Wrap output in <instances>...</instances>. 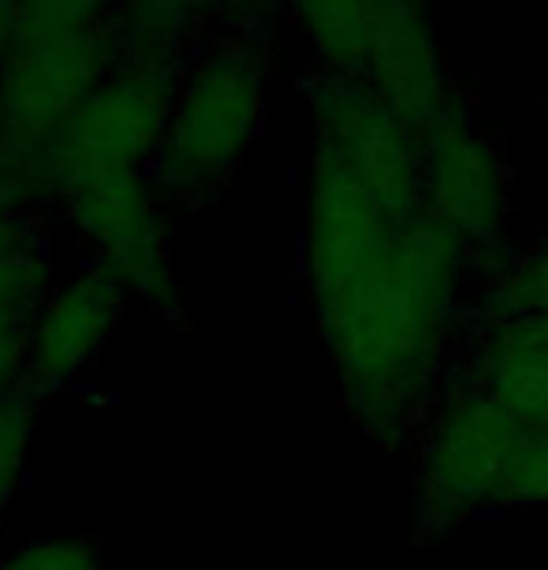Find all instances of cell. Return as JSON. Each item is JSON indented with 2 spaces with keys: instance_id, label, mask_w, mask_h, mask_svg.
Masks as SVG:
<instances>
[{
  "instance_id": "obj_1",
  "label": "cell",
  "mask_w": 548,
  "mask_h": 570,
  "mask_svg": "<svg viewBox=\"0 0 548 570\" xmlns=\"http://www.w3.org/2000/svg\"><path fill=\"white\" fill-rule=\"evenodd\" d=\"M474 284L467 250L422 209L381 265L314 309L343 417L373 448L411 451L463 354Z\"/></svg>"
},
{
  "instance_id": "obj_2",
  "label": "cell",
  "mask_w": 548,
  "mask_h": 570,
  "mask_svg": "<svg viewBox=\"0 0 548 570\" xmlns=\"http://www.w3.org/2000/svg\"><path fill=\"white\" fill-rule=\"evenodd\" d=\"M276 71V38L213 30L183 71L176 109L149 165L168 206L198 209L232 183L262 138Z\"/></svg>"
},
{
  "instance_id": "obj_3",
  "label": "cell",
  "mask_w": 548,
  "mask_h": 570,
  "mask_svg": "<svg viewBox=\"0 0 548 570\" xmlns=\"http://www.w3.org/2000/svg\"><path fill=\"white\" fill-rule=\"evenodd\" d=\"M530 436L519 417L451 373L411 444L414 522L425 537H448L486 511H503L515 459Z\"/></svg>"
},
{
  "instance_id": "obj_4",
  "label": "cell",
  "mask_w": 548,
  "mask_h": 570,
  "mask_svg": "<svg viewBox=\"0 0 548 570\" xmlns=\"http://www.w3.org/2000/svg\"><path fill=\"white\" fill-rule=\"evenodd\" d=\"M183 71L187 68L116 63V71L79 105L30 171L27 209L46 217L86 179L149 171L165 146Z\"/></svg>"
},
{
  "instance_id": "obj_5",
  "label": "cell",
  "mask_w": 548,
  "mask_h": 570,
  "mask_svg": "<svg viewBox=\"0 0 548 570\" xmlns=\"http://www.w3.org/2000/svg\"><path fill=\"white\" fill-rule=\"evenodd\" d=\"M57 217L127 295L165 321H183V287L172 265V217L149 171L86 179L57 202Z\"/></svg>"
},
{
  "instance_id": "obj_6",
  "label": "cell",
  "mask_w": 548,
  "mask_h": 570,
  "mask_svg": "<svg viewBox=\"0 0 548 570\" xmlns=\"http://www.w3.org/2000/svg\"><path fill=\"white\" fill-rule=\"evenodd\" d=\"M422 146V209L467 250L478 279L508 257L515 217V171L478 124L470 90L418 135Z\"/></svg>"
},
{
  "instance_id": "obj_7",
  "label": "cell",
  "mask_w": 548,
  "mask_h": 570,
  "mask_svg": "<svg viewBox=\"0 0 548 570\" xmlns=\"http://www.w3.org/2000/svg\"><path fill=\"white\" fill-rule=\"evenodd\" d=\"M116 63H120V49L109 27L57 41H27L4 60L0 68V183L19 202L49 142L116 71Z\"/></svg>"
},
{
  "instance_id": "obj_8",
  "label": "cell",
  "mask_w": 548,
  "mask_h": 570,
  "mask_svg": "<svg viewBox=\"0 0 548 570\" xmlns=\"http://www.w3.org/2000/svg\"><path fill=\"white\" fill-rule=\"evenodd\" d=\"M299 98L310 112L314 146L336 160L384 206L414 217L422 213V146L365 79L306 68Z\"/></svg>"
},
{
  "instance_id": "obj_9",
  "label": "cell",
  "mask_w": 548,
  "mask_h": 570,
  "mask_svg": "<svg viewBox=\"0 0 548 570\" xmlns=\"http://www.w3.org/2000/svg\"><path fill=\"white\" fill-rule=\"evenodd\" d=\"M365 82L422 135L467 94L448 49L437 41L429 0H365Z\"/></svg>"
},
{
  "instance_id": "obj_10",
  "label": "cell",
  "mask_w": 548,
  "mask_h": 570,
  "mask_svg": "<svg viewBox=\"0 0 548 570\" xmlns=\"http://www.w3.org/2000/svg\"><path fill=\"white\" fill-rule=\"evenodd\" d=\"M124 298V284L98 265H86L52 287L30 325L27 389L49 400L79 384L120 328Z\"/></svg>"
},
{
  "instance_id": "obj_11",
  "label": "cell",
  "mask_w": 548,
  "mask_h": 570,
  "mask_svg": "<svg viewBox=\"0 0 548 570\" xmlns=\"http://www.w3.org/2000/svg\"><path fill=\"white\" fill-rule=\"evenodd\" d=\"M459 373L511 411L526 429H548V325L470 309Z\"/></svg>"
},
{
  "instance_id": "obj_12",
  "label": "cell",
  "mask_w": 548,
  "mask_h": 570,
  "mask_svg": "<svg viewBox=\"0 0 548 570\" xmlns=\"http://www.w3.org/2000/svg\"><path fill=\"white\" fill-rule=\"evenodd\" d=\"M287 23L310 52L306 68L365 79V0H287Z\"/></svg>"
},
{
  "instance_id": "obj_13",
  "label": "cell",
  "mask_w": 548,
  "mask_h": 570,
  "mask_svg": "<svg viewBox=\"0 0 548 570\" xmlns=\"http://www.w3.org/2000/svg\"><path fill=\"white\" fill-rule=\"evenodd\" d=\"M474 314L489 317H530L548 325V235L508 250L474 284Z\"/></svg>"
},
{
  "instance_id": "obj_14",
  "label": "cell",
  "mask_w": 548,
  "mask_h": 570,
  "mask_svg": "<svg viewBox=\"0 0 548 570\" xmlns=\"http://www.w3.org/2000/svg\"><path fill=\"white\" fill-rule=\"evenodd\" d=\"M52 287L49 243L0 250V332H30Z\"/></svg>"
},
{
  "instance_id": "obj_15",
  "label": "cell",
  "mask_w": 548,
  "mask_h": 570,
  "mask_svg": "<svg viewBox=\"0 0 548 570\" xmlns=\"http://www.w3.org/2000/svg\"><path fill=\"white\" fill-rule=\"evenodd\" d=\"M41 403L46 400L30 389H19L8 400H0V514L12 508L27 481V462L41 422Z\"/></svg>"
},
{
  "instance_id": "obj_16",
  "label": "cell",
  "mask_w": 548,
  "mask_h": 570,
  "mask_svg": "<svg viewBox=\"0 0 548 570\" xmlns=\"http://www.w3.org/2000/svg\"><path fill=\"white\" fill-rule=\"evenodd\" d=\"M0 570H112L109 552L90 537H38L12 548Z\"/></svg>"
},
{
  "instance_id": "obj_17",
  "label": "cell",
  "mask_w": 548,
  "mask_h": 570,
  "mask_svg": "<svg viewBox=\"0 0 548 570\" xmlns=\"http://www.w3.org/2000/svg\"><path fill=\"white\" fill-rule=\"evenodd\" d=\"M548 508V429L526 436V444L515 459L511 481H508V500L503 511H537Z\"/></svg>"
},
{
  "instance_id": "obj_18",
  "label": "cell",
  "mask_w": 548,
  "mask_h": 570,
  "mask_svg": "<svg viewBox=\"0 0 548 570\" xmlns=\"http://www.w3.org/2000/svg\"><path fill=\"white\" fill-rule=\"evenodd\" d=\"M287 19V0H213V30L276 38Z\"/></svg>"
},
{
  "instance_id": "obj_19",
  "label": "cell",
  "mask_w": 548,
  "mask_h": 570,
  "mask_svg": "<svg viewBox=\"0 0 548 570\" xmlns=\"http://www.w3.org/2000/svg\"><path fill=\"white\" fill-rule=\"evenodd\" d=\"M27 347L30 332H0V400L27 389Z\"/></svg>"
},
{
  "instance_id": "obj_20",
  "label": "cell",
  "mask_w": 548,
  "mask_h": 570,
  "mask_svg": "<svg viewBox=\"0 0 548 570\" xmlns=\"http://www.w3.org/2000/svg\"><path fill=\"white\" fill-rule=\"evenodd\" d=\"M19 46V8L16 0H0V68Z\"/></svg>"
},
{
  "instance_id": "obj_21",
  "label": "cell",
  "mask_w": 548,
  "mask_h": 570,
  "mask_svg": "<svg viewBox=\"0 0 548 570\" xmlns=\"http://www.w3.org/2000/svg\"><path fill=\"white\" fill-rule=\"evenodd\" d=\"M168 4H176L179 12H187L190 19H198L213 35V0H168Z\"/></svg>"
},
{
  "instance_id": "obj_22",
  "label": "cell",
  "mask_w": 548,
  "mask_h": 570,
  "mask_svg": "<svg viewBox=\"0 0 548 570\" xmlns=\"http://www.w3.org/2000/svg\"><path fill=\"white\" fill-rule=\"evenodd\" d=\"M12 209H27V206L12 195V190L4 187V183H0V213H12Z\"/></svg>"
}]
</instances>
